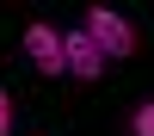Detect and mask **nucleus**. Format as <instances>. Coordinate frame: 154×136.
Masks as SVG:
<instances>
[{
	"mask_svg": "<svg viewBox=\"0 0 154 136\" xmlns=\"http://www.w3.org/2000/svg\"><path fill=\"white\" fill-rule=\"evenodd\" d=\"M80 31L93 37L99 49H105V62H123V56L136 49V31H130V19H123V12H111V6H93Z\"/></svg>",
	"mask_w": 154,
	"mask_h": 136,
	"instance_id": "nucleus-1",
	"label": "nucleus"
},
{
	"mask_svg": "<svg viewBox=\"0 0 154 136\" xmlns=\"http://www.w3.org/2000/svg\"><path fill=\"white\" fill-rule=\"evenodd\" d=\"M62 68L80 74V81H99V74H105V49L74 25V31H62Z\"/></svg>",
	"mask_w": 154,
	"mask_h": 136,
	"instance_id": "nucleus-2",
	"label": "nucleus"
},
{
	"mask_svg": "<svg viewBox=\"0 0 154 136\" xmlns=\"http://www.w3.org/2000/svg\"><path fill=\"white\" fill-rule=\"evenodd\" d=\"M25 56L37 62V74H68V68H62V31L43 25V19L25 25Z\"/></svg>",
	"mask_w": 154,
	"mask_h": 136,
	"instance_id": "nucleus-3",
	"label": "nucleus"
},
{
	"mask_svg": "<svg viewBox=\"0 0 154 136\" xmlns=\"http://www.w3.org/2000/svg\"><path fill=\"white\" fill-rule=\"evenodd\" d=\"M130 136H154V99L130 111Z\"/></svg>",
	"mask_w": 154,
	"mask_h": 136,
	"instance_id": "nucleus-4",
	"label": "nucleus"
},
{
	"mask_svg": "<svg viewBox=\"0 0 154 136\" xmlns=\"http://www.w3.org/2000/svg\"><path fill=\"white\" fill-rule=\"evenodd\" d=\"M0 136H12V93L0 87Z\"/></svg>",
	"mask_w": 154,
	"mask_h": 136,
	"instance_id": "nucleus-5",
	"label": "nucleus"
}]
</instances>
